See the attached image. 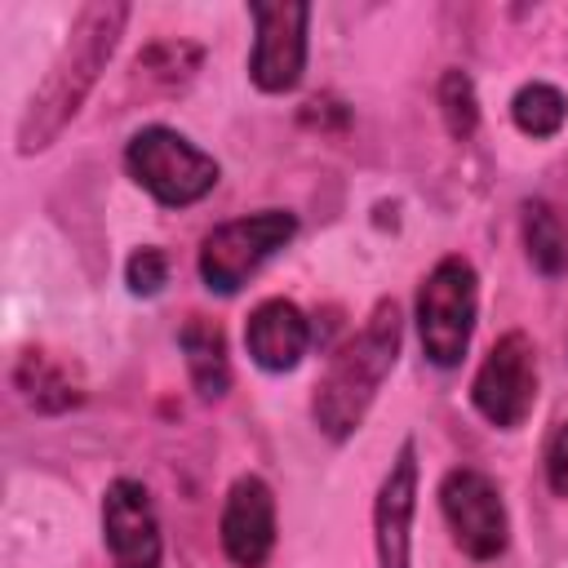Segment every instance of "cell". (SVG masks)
<instances>
[{"mask_svg":"<svg viewBox=\"0 0 568 568\" xmlns=\"http://www.w3.org/2000/svg\"><path fill=\"white\" fill-rule=\"evenodd\" d=\"M399 342H404L399 306H395V297H382L368 311V320L328 355V364L315 382V395H311V422L324 439L342 444L364 426L382 382L390 377V368L399 359Z\"/></svg>","mask_w":568,"mask_h":568,"instance_id":"obj_2","label":"cell"},{"mask_svg":"<svg viewBox=\"0 0 568 568\" xmlns=\"http://www.w3.org/2000/svg\"><path fill=\"white\" fill-rule=\"evenodd\" d=\"M510 120L528 138H555L564 129V120H568V98L546 80H528L510 98Z\"/></svg>","mask_w":568,"mask_h":568,"instance_id":"obj_16","label":"cell"},{"mask_svg":"<svg viewBox=\"0 0 568 568\" xmlns=\"http://www.w3.org/2000/svg\"><path fill=\"white\" fill-rule=\"evenodd\" d=\"M124 27H129V4H120V0H89L75 9L62 49L53 53L44 80L31 89V98L18 115V155L49 151L58 142V133L80 115L84 98L93 93L98 75L106 71Z\"/></svg>","mask_w":568,"mask_h":568,"instance_id":"obj_1","label":"cell"},{"mask_svg":"<svg viewBox=\"0 0 568 568\" xmlns=\"http://www.w3.org/2000/svg\"><path fill=\"white\" fill-rule=\"evenodd\" d=\"M475 311H479V275L466 257L448 253L439 257L422 284H417V337H422V355L435 368H457L462 355L470 351V333H475Z\"/></svg>","mask_w":568,"mask_h":568,"instance_id":"obj_4","label":"cell"},{"mask_svg":"<svg viewBox=\"0 0 568 568\" xmlns=\"http://www.w3.org/2000/svg\"><path fill=\"white\" fill-rule=\"evenodd\" d=\"M244 346L262 373H293L311 346V324L297 302L266 297L244 320Z\"/></svg>","mask_w":568,"mask_h":568,"instance_id":"obj_12","label":"cell"},{"mask_svg":"<svg viewBox=\"0 0 568 568\" xmlns=\"http://www.w3.org/2000/svg\"><path fill=\"white\" fill-rule=\"evenodd\" d=\"M13 386L22 390V399L40 413H62V408H75L84 399L80 382L67 373V364H58L53 355L44 351H27L13 368Z\"/></svg>","mask_w":568,"mask_h":568,"instance_id":"obj_14","label":"cell"},{"mask_svg":"<svg viewBox=\"0 0 568 568\" xmlns=\"http://www.w3.org/2000/svg\"><path fill=\"white\" fill-rule=\"evenodd\" d=\"M222 555L235 568H262L275 550V493L262 475H240L217 515Z\"/></svg>","mask_w":568,"mask_h":568,"instance_id":"obj_11","label":"cell"},{"mask_svg":"<svg viewBox=\"0 0 568 568\" xmlns=\"http://www.w3.org/2000/svg\"><path fill=\"white\" fill-rule=\"evenodd\" d=\"M417 515V444L404 439L373 497V555L377 568H408Z\"/></svg>","mask_w":568,"mask_h":568,"instance_id":"obj_10","label":"cell"},{"mask_svg":"<svg viewBox=\"0 0 568 568\" xmlns=\"http://www.w3.org/2000/svg\"><path fill=\"white\" fill-rule=\"evenodd\" d=\"M524 248H528L532 271H541L550 280L568 271V235H564L559 213L546 200H528L524 204Z\"/></svg>","mask_w":568,"mask_h":568,"instance_id":"obj_15","label":"cell"},{"mask_svg":"<svg viewBox=\"0 0 568 568\" xmlns=\"http://www.w3.org/2000/svg\"><path fill=\"white\" fill-rule=\"evenodd\" d=\"M439 115H444V129L448 138L466 142L475 129H479V98H475V80L462 71V67H448L439 75Z\"/></svg>","mask_w":568,"mask_h":568,"instance_id":"obj_17","label":"cell"},{"mask_svg":"<svg viewBox=\"0 0 568 568\" xmlns=\"http://www.w3.org/2000/svg\"><path fill=\"white\" fill-rule=\"evenodd\" d=\"M124 169L129 178L164 209H186V204H200L222 169L209 151H200L186 133L169 129V124H146L138 129L129 142H124Z\"/></svg>","mask_w":568,"mask_h":568,"instance_id":"obj_3","label":"cell"},{"mask_svg":"<svg viewBox=\"0 0 568 568\" xmlns=\"http://www.w3.org/2000/svg\"><path fill=\"white\" fill-rule=\"evenodd\" d=\"M102 541L111 555V568H160L164 564V537L151 506V493L120 475L102 493Z\"/></svg>","mask_w":568,"mask_h":568,"instance_id":"obj_9","label":"cell"},{"mask_svg":"<svg viewBox=\"0 0 568 568\" xmlns=\"http://www.w3.org/2000/svg\"><path fill=\"white\" fill-rule=\"evenodd\" d=\"M178 346L191 373V386L200 399H222L231 386V359H226V333L209 315H186L178 328Z\"/></svg>","mask_w":568,"mask_h":568,"instance_id":"obj_13","label":"cell"},{"mask_svg":"<svg viewBox=\"0 0 568 568\" xmlns=\"http://www.w3.org/2000/svg\"><path fill=\"white\" fill-rule=\"evenodd\" d=\"M124 284L138 297H155L169 284V257H164V248H155V244L133 248V257L124 262Z\"/></svg>","mask_w":568,"mask_h":568,"instance_id":"obj_18","label":"cell"},{"mask_svg":"<svg viewBox=\"0 0 568 568\" xmlns=\"http://www.w3.org/2000/svg\"><path fill=\"white\" fill-rule=\"evenodd\" d=\"M297 235V217L288 209H257L231 222H217L204 240H200V280L209 293H240L288 240Z\"/></svg>","mask_w":568,"mask_h":568,"instance_id":"obj_5","label":"cell"},{"mask_svg":"<svg viewBox=\"0 0 568 568\" xmlns=\"http://www.w3.org/2000/svg\"><path fill=\"white\" fill-rule=\"evenodd\" d=\"M439 515L448 524L453 546L475 564L497 559L510 541V519H506L501 488L475 466H453L439 479Z\"/></svg>","mask_w":568,"mask_h":568,"instance_id":"obj_7","label":"cell"},{"mask_svg":"<svg viewBox=\"0 0 568 568\" xmlns=\"http://www.w3.org/2000/svg\"><path fill=\"white\" fill-rule=\"evenodd\" d=\"M541 466H546V484L550 493L568 497V422H559L546 439V453H541Z\"/></svg>","mask_w":568,"mask_h":568,"instance_id":"obj_19","label":"cell"},{"mask_svg":"<svg viewBox=\"0 0 568 568\" xmlns=\"http://www.w3.org/2000/svg\"><path fill=\"white\" fill-rule=\"evenodd\" d=\"M248 18H253L248 80L262 93H288V89H297V80L306 71L311 4H248Z\"/></svg>","mask_w":568,"mask_h":568,"instance_id":"obj_8","label":"cell"},{"mask_svg":"<svg viewBox=\"0 0 568 568\" xmlns=\"http://www.w3.org/2000/svg\"><path fill=\"white\" fill-rule=\"evenodd\" d=\"M475 413L497 430H519L537 404V346L528 333H501L470 377Z\"/></svg>","mask_w":568,"mask_h":568,"instance_id":"obj_6","label":"cell"}]
</instances>
